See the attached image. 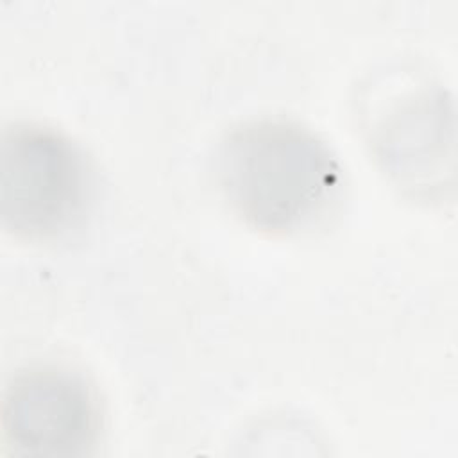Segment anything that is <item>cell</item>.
Returning a JSON list of instances; mask_svg holds the SVG:
<instances>
[{"instance_id":"obj_1","label":"cell","mask_w":458,"mask_h":458,"mask_svg":"<svg viewBox=\"0 0 458 458\" xmlns=\"http://www.w3.org/2000/svg\"><path fill=\"white\" fill-rule=\"evenodd\" d=\"M215 174L229 208L270 234L315 227L336 206L344 172L310 127L281 116L238 122L220 140Z\"/></svg>"},{"instance_id":"obj_2","label":"cell","mask_w":458,"mask_h":458,"mask_svg":"<svg viewBox=\"0 0 458 458\" xmlns=\"http://www.w3.org/2000/svg\"><path fill=\"white\" fill-rule=\"evenodd\" d=\"M0 216L11 234L52 240L73 231L93 200V168L79 143L39 122L2 131Z\"/></svg>"},{"instance_id":"obj_3","label":"cell","mask_w":458,"mask_h":458,"mask_svg":"<svg viewBox=\"0 0 458 458\" xmlns=\"http://www.w3.org/2000/svg\"><path fill=\"white\" fill-rule=\"evenodd\" d=\"M2 426L16 454H91L102 429L100 401L81 372L54 363L30 365L4 388Z\"/></svg>"},{"instance_id":"obj_4","label":"cell","mask_w":458,"mask_h":458,"mask_svg":"<svg viewBox=\"0 0 458 458\" xmlns=\"http://www.w3.org/2000/svg\"><path fill=\"white\" fill-rule=\"evenodd\" d=\"M372 152L386 175L404 191L433 199L453 177V104L440 86L403 91L377 114L370 131Z\"/></svg>"}]
</instances>
